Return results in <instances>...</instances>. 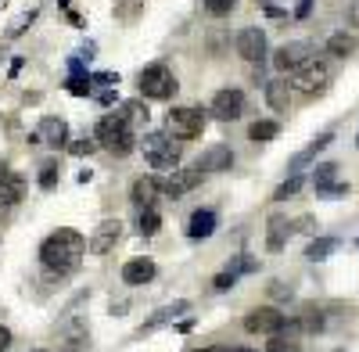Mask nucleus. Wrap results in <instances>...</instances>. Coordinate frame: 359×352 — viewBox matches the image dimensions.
Returning <instances> with one entry per match:
<instances>
[{"mask_svg": "<svg viewBox=\"0 0 359 352\" xmlns=\"http://www.w3.org/2000/svg\"><path fill=\"white\" fill-rule=\"evenodd\" d=\"M65 148L72 151V155H90L97 148V137H83V140H76V144H65Z\"/></svg>", "mask_w": 359, "mask_h": 352, "instance_id": "obj_37", "label": "nucleus"}, {"mask_svg": "<svg viewBox=\"0 0 359 352\" xmlns=\"http://www.w3.org/2000/svg\"><path fill=\"white\" fill-rule=\"evenodd\" d=\"M22 194H25V180L15 169L0 165V205H18Z\"/></svg>", "mask_w": 359, "mask_h": 352, "instance_id": "obj_17", "label": "nucleus"}, {"mask_svg": "<svg viewBox=\"0 0 359 352\" xmlns=\"http://www.w3.org/2000/svg\"><path fill=\"white\" fill-rule=\"evenodd\" d=\"M118 238H123V223H118V219H104L97 230H94V238H90V252H94V255H108L115 245H118Z\"/></svg>", "mask_w": 359, "mask_h": 352, "instance_id": "obj_13", "label": "nucleus"}, {"mask_svg": "<svg viewBox=\"0 0 359 352\" xmlns=\"http://www.w3.org/2000/svg\"><path fill=\"white\" fill-rule=\"evenodd\" d=\"M29 140H33V144H50V148H65V144H69V123L57 119V115H43L36 133Z\"/></svg>", "mask_w": 359, "mask_h": 352, "instance_id": "obj_10", "label": "nucleus"}, {"mask_svg": "<svg viewBox=\"0 0 359 352\" xmlns=\"http://www.w3.org/2000/svg\"><path fill=\"white\" fill-rule=\"evenodd\" d=\"M266 352H298V341H294L291 334L277 331V334H269V345H266Z\"/></svg>", "mask_w": 359, "mask_h": 352, "instance_id": "obj_31", "label": "nucleus"}, {"mask_svg": "<svg viewBox=\"0 0 359 352\" xmlns=\"http://www.w3.org/2000/svg\"><path fill=\"white\" fill-rule=\"evenodd\" d=\"M284 324H287V316L277 306H259V309H252L245 316V331L248 334H277V331H284Z\"/></svg>", "mask_w": 359, "mask_h": 352, "instance_id": "obj_8", "label": "nucleus"}, {"mask_svg": "<svg viewBox=\"0 0 359 352\" xmlns=\"http://www.w3.org/2000/svg\"><path fill=\"white\" fill-rule=\"evenodd\" d=\"M355 148H359V137H355Z\"/></svg>", "mask_w": 359, "mask_h": 352, "instance_id": "obj_49", "label": "nucleus"}, {"mask_svg": "<svg viewBox=\"0 0 359 352\" xmlns=\"http://www.w3.org/2000/svg\"><path fill=\"white\" fill-rule=\"evenodd\" d=\"M97 144H101V148H108L111 155H130V151L137 148L133 126L126 123V115H123V111L104 115V119L97 123Z\"/></svg>", "mask_w": 359, "mask_h": 352, "instance_id": "obj_2", "label": "nucleus"}, {"mask_svg": "<svg viewBox=\"0 0 359 352\" xmlns=\"http://www.w3.org/2000/svg\"><path fill=\"white\" fill-rule=\"evenodd\" d=\"M313 54H316L313 43H306V40H291V43H284V47L273 50V69H277V72H298L302 65L313 62Z\"/></svg>", "mask_w": 359, "mask_h": 352, "instance_id": "obj_7", "label": "nucleus"}, {"mask_svg": "<svg viewBox=\"0 0 359 352\" xmlns=\"http://www.w3.org/2000/svg\"><path fill=\"white\" fill-rule=\"evenodd\" d=\"M158 226H162V216L155 209H140V219H137V233H140V238H155Z\"/></svg>", "mask_w": 359, "mask_h": 352, "instance_id": "obj_25", "label": "nucleus"}, {"mask_svg": "<svg viewBox=\"0 0 359 352\" xmlns=\"http://www.w3.org/2000/svg\"><path fill=\"white\" fill-rule=\"evenodd\" d=\"M298 191H302V176H298V172H294V176H291V180H284V184H280V187L273 191V201H287V198H294Z\"/></svg>", "mask_w": 359, "mask_h": 352, "instance_id": "obj_34", "label": "nucleus"}, {"mask_svg": "<svg viewBox=\"0 0 359 352\" xmlns=\"http://www.w3.org/2000/svg\"><path fill=\"white\" fill-rule=\"evenodd\" d=\"M233 284H237V277H233L230 270H223V273H219V277L212 280V287H216V291H230Z\"/></svg>", "mask_w": 359, "mask_h": 352, "instance_id": "obj_40", "label": "nucleus"}, {"mask_svg": "<svg viewBox=\"0 0 359 352\" xmlns=\"http://www.w3.org/2000/svg\"><path fill=\"white\" fill-rule=\"evenodd\" d=\"M198 184H201V165H191V169H172V176L162 184V194L176 201V198H184L187 191H194Z\"/></svg>", "mask_w": 359, "mask_h": 352, "instance_id": "obj_11", "label": "nucleus"}, {"mask_svg": "<svg viewBox=\"0 0 359 352\" xmlns=\"http://www.w3.org/2000/svg\"><path fill=\"white\" fill-rule=\"evenodd\" d=\"M237 8V0H205V11L212 15V18H223V15H230Z\"/></svg>", "mask_w": 359, "mask_h": 352, "instance_id": "obj_36", "label": "nucleus"}, {"mask_svg": "<svg viewBox=\"0 0 359 352\" xmlns=\"http://www.w3.org/2000/svg\"><path fill=\"white\" fill-rule=\"evenodd\" d=\"M298 327H302L306 334L323 331V313H320L316 306H302V320H298Z\"/></svg>", "mask_w": 359, "mask_h": 352, "instance_id": "obj_26", "label": "nucleus"}, {"mask_svg": "<svg viewBox=\"0 0 359 352\" xmlns=\"http://www.w3.org/2000/svg\"><path fill=\"white\" fill-rule=\"evenodd\" d=\"M201 172H226L233 169V151H230V144H212V148H205V155L198 158Z\"/></svg>", "mask_w": 359, "mask_h": 352, "instance_id": "obj_14", "label": "nucleus"}, {"mask_svg": "<svg viewBox=\"0 0 359 352\" xmlns=\"http://www.w3.org/2000/svg\"><path fill=\"white\" fill-rule=\"evenodd\" d=\"M83 255H86V238H83L79 230H69V226L47 233L43 245H40L43 270H50V273H57V277L72 273L79 262H83Z\"/></svg>", "mask_w": 359, "mask_h": 352, "instance_id": "obj_1", "label": "nucleus"}, {"mask_svg": "<svg viewBox=\"0 0 359 352\" xmlns=\"http://www.w3.org/2000/svg\"><path fill=\"white\" fill-rule=\"evenodd\" d=\"M208 111H212V119H219V123H233V119H241L245 115V94L241 90H219L216 97H212V104H208Z\"/></svg>", "mask_w": 359, "mask_h": 352, "instance_id": "obj_9", "label": "nucleus"}, {"mask_svg": "<svg viewBox=\"0 0 359 352\" xmlns=\"http://www.w3.org/2000/svg\"><path fill=\"white\" fill-rule=\"evenodd\" d=\"M237 54H241L245 62H262L266 57V33L259 25H248L237 33Z\"/></svg>", "mask_w": 359, "mask_h": 352, "instance_id": "obj_12", "label": "nucleus"}, {"mask_svg": "<svg viewBox=\"0 0 359 352\" xmlns=\"http://www.w3.org/2000/svg\"><path fill=\"white\" fill-rule=\"evenodd\" d=\"M277 133H280V123H273V119H259V123H252V126H248V140H255V144L273 140Z\"/></svg>", "mask_w": 359, "mask_h": 352, "instance_id": "obj_24", "label": "nucleus"}, {"mask_svg": "<svg viewBox=\"0 0 359 352\" xmlns=\"http://www.w3.org/2000/svg\"><path fill=\"white\" fill-rule=\"evenodd\" d=\"M90 79H94L97 86H115V83H118V76H115V72H94Z\"/></svg>", "mask_w": 359, "mask_h": 352, "instance_id": "obj_41", "label": "nucleus"}, {"mask_svg": "<svg viewBox=\"0 0 359 352\" xmlns=\"http://www.w3.org/2000/svg\"><path fill=\"white\" fill-rule=\"evenodd\" d=\"M216 223H219V216H216L212 209H198V212L187 219V238H191V241L212 238V233H216Z\"/></svg>", "mask_w": 359, "mask_h": 352, "instance_id": "obj_18", "label": "nucleus"}, {"mask_svg": "<svg viewBox=\"0 0 359 352\" xmlns=\"http://www.w3.org/2000/svg\"><path fill=\"white\" fill-rule=\"evenodd\" d=\"M255 4H269V0H255Z\"/></svg>", "mask_w": 359, "mask_h": 352, "instance_id": "obj_48", "label": "nucleus"}, {"mask_svg": "<svg viewBox=\"0 0 359 352\" xmlns=\"http://www.w3.org/2000/svg\"><path fill=\"white\" fill-rule=\"evenodd\" d=\"M316 194H320V198H341V194H348V184L334 180V184H327V187H320Z\"/></svg>", "mask_w": 359, "mask_h": 352, "instance_id": "obj_39", "label": "nucleus"}, {"mask_svg": "<svg viewBox=\"0 0 359 352\" xmlns=\"http://www.w3.org/2000/svg\"><path fill=\"white\" fill-rule=\"evenodd\" d=\"M8 348H11V331L0 324V352H8Z\"/></svg>", "mask_w": 359, "mask_h": 352, "instance_id": "obj_44", "label": "nucleus"}, {"mask_svg": "<svg viewBox=\"0 0 359 352\" xmlns=\"http://www.w3.org/2000/svg\"><path fill=\"white\" fill-rule=\"evenodd\" d=\"M123 115H126V123H130V126L147 123V108H144V101H126V104H123Z\"/></svg>", "mask_w": 359, "mask_h": 352, "instance_id": "obj_35", "label": "nucleus"}, {"mask_svg": "<svg viewBox=\"0 0 359 352\" xmlns=\"http://www.w3.org/2000/svg\"><path fill=\"white\" fill-rule=\"evenodd\" d=\"M97 101H101L104 108H108V104H115V90H111V86H104V90L97 94Z\"/></svg>", "mask_w": 359, "mask_h": 352, "instance_id": "obj_45", "label": "nucleus"}, {"mask_svg": "<svg viewBox=\"0 0 359 352\" xmlns=\"http://www.w3.org/2000/svg\"><path fill=\"white\" fill-rule=\"evenodd\" d=\"M334 248H338V238H313L309 248H306V259L309 262H323V259H331Z\"/></svg>", "mask_w": 359, "mask_h": 352, "instance_id": "obj_23", "label": "nucleus"}, {"mask_svg": "<svg viewBox=\"0 0 359 352\" xmlns=\"http://www.w3.org/2000/svg\"><path fill=\"white\" fill-rule=\"evenodd\" d=\"M331 79H334V72H331V65H327V62H309V65H302V69L294 72L291 90L302 94V97H320V94H327Z\"/></svg>", "mask_w": 359, "mask_h": 352, "instance_id": "obj_5", "label": "nucleus"}, {"mask_svg": "<svg viewBox=\"0 0 359 352\" xmlns=\"http://www.w3.org/2000/svg\"><path fill=\"white\" fill-rule=\"evenodd\" d=\"M176 86H180L176 76H172L162 62L140 69V76H137V90H140V97H147V101H169V97L176 94Z\"/></svg>", "mask_w": 359, "mask_h": 352, "instance_id": "obj_3", "label": "nucleus"}, {"mask_svg": "<svg viewBox=\"0 0 359 352\" xmlns=\"http://www.w3.org/2000/svg\"><path fill=\"white\" fill-rule=\"evenodd\" d=\"M140 148H144V158L151 169H172L180 162V151H184L172 140V133H144Z\"/></svg>", "mask_w": 359, "mask_h": 352, "instance_id": "obj_4", "label": "nucleus"}, {"mask_svg": "<svg viewBox=\"0 0 359 352\" xmlns=\"http://www.w3.org/2000/svg\"><path fill=\"white\" fill-rule=\"evenodd\" d=\"M155 273H158V266H155L151 259H130L126 266H123V284H130V287L151 284V280H155Z\"/></svg>", "mask_w": 359, "mask_h": 352, "instance_id": "obj_16", "label": "nucleus"}, {"mask_svg": "<svg viewBox=\"0 0 359 352\" xmlns=\"http://www.w3.org/2000/svg\"><path fill=\"white\" fill-rule=\"evenodd\" d=\"M327 50H331L334 57H348V54L355 50V36H348V33H334L331 40H327Z\"/></svg>", "mask_w": 359, "mask_h": 352, "instance_id": "obj_27", "label": "nucleus"}, {"mask_svg": "<svg viewBox=\"0 0 359 352\" xmlns=\"http://www.w3.org/2000/svg\"><path fill=\"white\" fill-rule=\"evenodd\" d=\"M191 309V302H172V306H162L151 320H144V324L137 327V338H144V334H151V331H158L162 324H169V320H176L180 313H187Z\"/></svg>", "mask_w": 359, "mask_h": 352, "instance_id": "obj_19", "label": "nucleus"}, {"mask_svg": "<svg viewBox=\"0 0 359 352\" xmlns=\"http://www.w3.org/2000/svg\"><path fill=\"white\" fill-rule=\"evenodd\" d=\"M334 180H338V165H334V162H320V165H316V172H313V187L320 191V187L334 184Z\"/></svg>", "mask_w": 359, "mask_h": 352, "instance_id": "obj_28", "label": "nucleus"}, {"mask_svg": "<svg viewBox=\"0 0 359 352\" xmlns=\"http://www.w3.org/2000/svg\"><path fill=\"white\" fill-rule=\"evenodd\" d=\"M36 15H40L36 8H33V11H25V15H18V18L11 22V29H8V40H18V36L25 33V29H29V25L36 22Z\"/></svg>", "mask_w": 359, "mask_h": 352, "instance_id": "obj_33", "label": "nucleus"}, {"mask_svg": "<svg viewBox=\"0 0 359 352\" xmlns=\"http://www.w3.org/2000/svg\"><path fill=\"white\" fill-rule=\"evenodd\" d=\"M331 140H334V133H320V137H316V140L309 144L306 151H298V155L291 158V169L298 172V169H302V165H306L309 158H316V155H320V151H323V148H327V144H331Z\"/></svg>", "mask_w": 359, "mask_h": 352, "instance_id": "obj_22", "label": "nucleus"}, {"mask_svg": "<svg viewBox=\"0 0 359 352\" xmlns=\"http://www.w3.org/2000/svg\"><path fill=\"white\" fill-rule=\"evenodd\" d=\"M291 295H294L291 284H284V280H273V284H269V299H280V302H284V299H291Z\"/></svg>", "mask_w": 359, "mask_h": 352, "instance_id": "obj_38", "label": "nucleus"}, {"mask_svg": "<svg viewBox=\"0 0 359 352\" xmlns=\"http://www.w3.org/2000/svg\"><path fill=\"white\" fill-rule=\"evenodd\" d=\"M165 130H169L172 137H180V140H194V137L205 133V111L180 104V108H172V111L165 115Z\"/></svg>", "mask_w": 359, "mask_h": 352, "instance_id": "obj_6", "label": "nucleus"}, {"mask_svg": "<svg viewBox=\"0 0 359 352\" xmlns=\"http://www.w3.org/2000/svg\"><path fill=\"white\" fill-rule=\"evenodd\" d=\"M65 90H69L72 97H90V94H94V79H90V76H72V79L65 83Z\"/></svg>", "mask_w": 359, "mask_h": 352, "instance_id": "obj_30", "label": "nucleus"}, {"mask_svg": "<svg viewBox=\"0 0 359 352\" xmlns=\"http://www.w3.org/2000/svg\"><path fill=\"white\" fill-rule=\"evenodd\" d=\"M198 352H230V348H223V345H208V348H198Z\"/></svg>", "mask_w": 359, "mask_h": 352, "instance_id": "obj_46", "label": "nucleus"}, {"mask_svg": "<svg viewBox=\"0 0 359 352\" xmlns=\"http://www.w3.org/2000/svg\"><path fill=\"white\" fill-rule=\"evenodd\" d=\"M294 230H306V233H313V230H316V219H313V216H302V219L294 223Z\"/></svg>", "mask_w": 359, "mask_h": 352, "instance_id": "obj_43", "label": "nucleus"}, {"mask_svg": "<svg viewBox=\"0 0 359 352\" xmlns=\"http://www.w3.org/2000/svg\"><path fill=\"white\" fill-rule=\"evenodd\" d=\"M158 194H162L158 176H137L133 187H130V201H133V205H140V209H151Z\"/></svg>", "mask_w": 359, "mask_h": 352, "instance_id": "obj_15", "label": "nucleus"}, {"mask_svg": "<svg viewBox=\"0 0 359 352\" xmlns=\"http://www.w3.org/2000/svg\"><path fill=\"white\" fill-rule=\"evenodd\" d=\"M233 352H255V348H233Z\"/></svg>", "mask_w": 359, "mask_h": 352, "instance_id": "obj_47", "label": "nucleus"}, {"mask_svg": "<svg viewBox=\"0 0 359 352\" xmlns=\"http://www.w3.org/2000/svg\"><path fill=\"white\" fill-rule=\"evenodd\" d=\"M226 270H230L233 277H241V273H255V270H259V259H255V255H237Z\"/></svg>", "mask_w": 359, "mask_h": 352, "instance_id": "obj_32", "label": "nucleus"}, {"mask_svg": "<svg viewBox=\"0 0 359 352\" xmlns=\"http://www.w3.org/2000/svg\"><path fill=\"white\" fill-rule=\"evenodd\" d=\"M291 230H294V223L284 219V216H273V219H269V230H266V245H269V252H280V248L287 245V238H291Z\"/></svg>", "mask_w": 359, "mask_h": 352, "instance_id": "obj_20", "label": "nucleus"}, {"mask_svg": "<svg viewBox=\"0 0 359 352\" xmlns=\"http://www.w3.org/2000/svg\"><path fill=\"white\" fill-rule=\"evenodd\" d=\"M57 180H62V165H57V162H43L40 165V187L43 191H54Z\"/></svg>", "mask_w": 359, "mask_h": 352, "instance_id": "obj_29", "label": "nucleus"}, {"mask_svg": "<svg viewBox=\"0 0 359 352\" xmlns=\"http://www.w3.org/2000/svg\"><path fill=\"white\" fill-rule=\"evenodd\" d=\"M62 352H86V341H83V338H69V341L62 345Z\"/></svg>", "mask_w": 359, "mask_h": 352, "instance_id": "obj_42", "label": "nucleus"}, {"mask_svg": "<svg viewBox=\"0 0 359 352\" xmlns=\"http://www.w3.org/2000/svg\"><path fill=\"white\" fill-rule=\"evenodd\" d=\"M291 83L287 79H273V83H266V101H269V108L273 111H287V104H291Z\"/></svg>", "mask_w": 359, "mask_h": 352, "instance_id": "obj_21", "label": "nucleus"}]
</instances>
